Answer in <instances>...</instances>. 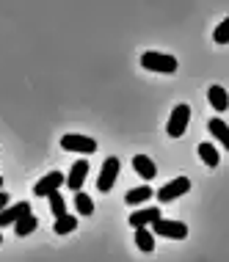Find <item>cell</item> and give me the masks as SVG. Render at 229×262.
Instances as JSON below:
<instances>
[{"label":"cell","instance_id":"obj_1","mask_svg":"<svg viewBox=\"0 0 229 262\" xmlns=\"http://www.w3.org/2000/svg\"><path fill=\"white\" fill-rule=\"evenodd\" d=\"M141 67L147 69V72H157V75H174L177 72V58L169 53H155V50H147L141 55Z\"/></svg>","mask_w":229,"mask_h":262},{"label":"cell","instance_id":"obj_2","mask_svg":"<svg viewBox=\"0 0 229 262\" xmlns=\"http://www.w3.org/2000/svg\"><path fill=\"white\" fill-rule=\"evenodd\" d=\"M155 237H169V240H185L188 237V226L182 221H174V218H155L152 226H149Z\"/></svg>","mask_w":229,"mask_h":262},{"label":"cell","instance_id":"obj_3","mask_svg":"<svg viewBox=\"0 0 229 262\" xmlns=\"http://www.w3.org/2000/svg\"><path fill=\"white\" fill-rule=\"evenodd\" d=\"M61 149L64 152H77V155H94L97 152V141L91 136H80V133H67L61 136Z\"/></svg>","mask_w":229,"mask_h":262},{"label":"cell","instance_id":"obj_4","mask_svg":"<svg viewBox=\"0 0 229 262\" xmlns=\"http://www.w3.org/2000/svg\"><path fill=\"white\" fill-rule=\"evenodd\" d=\"M188 190H191V180H188V177H174V180H169L166 185L157 190L155 199L160 204H171V202L180 199V196H185Z\"/></svg>","mask_w":229,"mask_h":262},{"label":"cell","instance_id":"obj_5","mask_svg":"<svg viewBox=\"0 0 229 262\" xmlns=\"http://www.w3.org/2000/svg\"><path fill=\"white\" fill-rule=\"evenodd\" d=\"M188 122H191V105H174V111H171L169 122H166V133L171 138H182L185 130H188Z\"/></svg>","mask_w":229,"mask_h":262},{"label":"cell","instance_id":"obj_6","mask_svg":"<svg viewBox=\"0 0 229 262\" xmlns=\"http://www.w3.org/2000/svg\"><path fill=\"white\" fill-rule=\"evenodd\" d=\"M119 171H121V160L119 158H105L102 168H99V177H97V190L99 193H108V190H113V185H116L119 180Z\"/></svg>","mask_w":229,"mask_h":262},{"label":"cell","instance_id":"obj_7","mask_svg":"<svg viewBox=\"0 0 229 262\" xmlns=\"http://www.w3.org/2000/svg\"><path fill=\"white\" fill-rule=\"evenodd\" d=\"M89 160L86 158H77L72 163V168H69V174H67V180H64V185H67L72 193H80L83 190V182H86V177H89Z\"/></svg>","mask_w":229,"mask_h":262},{"label":"cell","instance_id":"obj_8","mask_svg":"<svg viewBox=\"0 0 229 262\" xmlns=\"http://www.w3.org/2000/svg\"><path fill=\"white\" fill-rule=\"evenodd\" d=\"M64 180H67V174H61V171H50L45 174L41 180L33 185V196H41V199H47L50 193H58V188L64 185Z\"/></svg>","mask_w":229,"mask_h":262},{"label":"cell","instance_id":"obj_9","mask_svg":"<svg viewBox=\"0 0 229 262\" xmlns=\"http://www.w3.org/2000/svg\"><path fill=\"white\" fill-rule=\"evenodd\" d=\"M28 212H31V202H14L6 210H0V232H3L6 226H14L23 215H28Z\"/></svg>","mask_w":229,"mask_h":262},{"label":"cell","instance_id":"obj_10","mask_svg":"<svg viewBox=\"0 0 229 262\" xmlns=\"http://www.w3.org/2000/svg\"><path fill=\"white\" fill-rule=\"evenodd\" d=\"M133 171L141 177V180H144V185L149 180H155L157 177V166H155V160L149 158V155H135L133 158Z\"/></svg>","mask_w":229,"mask_h":262},{"label":"cell","instance_id":"obj_11","mask_svg":"<svg viewBox=\"0 0 229 262\" xmlns=\"http://www.w3.org/2000/svg\"><path fill=\"white\" fill-rule=\"evenodd\" d=\"M155 218H160V207H138L130 212V226L133 229H141V226H152Z\"/></svg>","mask_w":229,"mask_h":262},{"label":"cell","instance_id":"obj_12","mask_svg":"<svg viewBox=\"0 0 229 262\" xmlns=\"http://www.w3.org/2000/svg\"><path fill=\"white\" fill-rule=\"evenodd\" d=\"M207 100H210V108L216 113L229 111V91L224 86H210L207 89Z\"/></svg>","mask_w":229,"mask_h":262},{"label":"cell","instance_id":"obj_13","mask_svg":"<svg viewBox=\"0 0 229 262\" xmlns=\"http://www.w3.org/2000/svg\"><path fill=\"white\" fill-rule=\"evenodd\" d=\"M207 130L213 133V138H216L218 144L224 146V149H229V124L224 122V119H221V116H213L210 122H207Z\"/></svg>","mask_w":229,"mask_h":262},{"label":"cell","instance_id":"obj_14","mask_svg":"<svg viewBox=\"0 0 229 262\" xmlns=\"http://www.w3.org/2000/svg\"><path fill=\"white\" fill-rule=\"evenodd\" d=\"M155 196V190L149 188V185H138V188H130L124 193V202L130 204V207H141V204H147L149 199Z\"/></svg>","mask_w":229,"mask_h":262},{"label":"cell","instance_id":"obj_15","mask_svg":"<svg viewBox=\"0 0 229 262\" xmlns=\"http://www.w3.org/2000/svg\"><path fill=\"white\" fill-rule=\"evenodd\" d=\"M196 152H199V160H202L207 168H216L218 163H221V152L216 149V144H207V141H202V144L196 146Z\"/></svg>","mask_w":229,"mask_h":262},{"label":"cell","instance_id":"obj_16","mask_svg":"<svg viewBox=\"0 0 229 262\" xmlns=\"http://www.w3.org/2000/svg\"><path fill=\"white\" fill-rule=\"evenodd\" d=\"M36 226H39V218L33 215V212H28V215H23L17 224H14V235H17V237H28L31 232H36Z\"/></svg>","mask_w":229,"mask_h":262},{"label":"cell","instance_id":"obj_17","mask_svg":"<svg viewBox=\"0 0 229 262\" xmlns=\"http://www.w3.org/2000/svg\"><path fill=\"white\" fill-rule=\"evenodd\" d=\"M135 246H138V251H144V254H152L155 251V235L149 232V226L135 229Z\"/></svg>","mask_w":229,"mask_h":262},{"label":"cell","instance_id":"obj_18","mask_svg":"<svg viewBox=\"0 0 229 262\" xmlns=\"http://www.w3.org/2000/svg\"><path fill=\"white\" fill-rule=\"evenodd\" d=\"M75 212L77 215H83V218H89V215H94V199H91L89 193H75Z\"/></svg>","mask_w":229,"mask_h":262},{"label":"cell","instance_id":"obj_19","mask_svg":"<svg viewBox=\"0 0 229 262\" xmlns=\"http://www.w3.org/2000/svg\"><path fill=\"white\" fill-rule=\"evenodd\" d=\"M77 229V218L75 215H61V218H55V224H53V232L55 235H72V232Z\"/></svg>","mask_w":229,"mask_h":262},{"label":"cell","instance_id":"obj_20","mask_svg":"<svg viewBox=\"0 0 229 262\" xmlns=\"http://www.w3.org/2000/svg\"><path fill=\"white\" fill-rule=\"evenodd\" d=\"M47 204H50V212H53V218L67 215V199H64L61 193H50V196H47Z\"/></svg>","mask_w":229,"mask_h":262},{"label":"cell","instance_id":"obj_21","mask_svg":"<svg viewBox=\"0 0 229 262\" xmlns=\"http://www.w3.org/2000/svg\"><path fill=\"white\" fill-rule=\"evenodd\" d=\"M213 39H216V45H226L229 41V19H221L218 28L213 31Z\"/></svg>","mask_w":229,"mask_h":262},{"label":"cell","instance_id":"obj_22","mask_svg":"<svg viewBox=\"0 0 229 262\" xmlns=\"http://www.w3.org/2000/svg\"><path fill=\"white\" fill-rule=\"evenodd\" d=\"M9 204H11V196L6 193V190H0V210H6Z\"/></svg>","mask_w":229,"mask_h":262},{"label":"cell","instance_id":"obj_23","mask_svg":"<svg viewBox=\"0 0 229 262\" xmlns=\"http://www.w3.org/2000/svg\"><path fill=\"white\" fill-rule=\"evenodd\" d=\"M0 190H3V177H0Z\"/></svg>","mask_w":229,"mask_h":262},{"label":"cell","instance_id":"obj_24","mask_svg":"<svg viewBox=\"0 0 229 262\" xmlns=\"http://www.w3.org/2000/svg\"><path fill=\"white\" fill-rule=\"evenodd\" d=\"M0 243H3V232H0Z\"/></svg>","mask_w":229,"mask_h":262}]
</instances>
